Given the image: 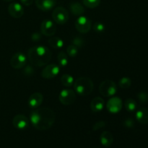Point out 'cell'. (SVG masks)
<instances>
[{"instance_id": "1", "label": "cell", "mask_w": 148, "mask_h": 148, "mask_svg": "<svg viewBox=\"0 0 148 148\" xmlns=\"http://www.w3.org/2000/svg\"><path fill=\"white\" fill-rule=\"evenodd\" d=\"M30 120L32 125L36 130L46 131L53 125L56 120V115L51 108H38L31 113Z\"/></svg>"}, {"instance_id": "2", "label": "cell", "mask_w": 148, "mask_h": 148, "mask_svg": "<svg viewBox=\"0 0 148 148\" xmlns=\"http://www.w3.org/2000/svg\"><path fill=\"white\" fill-rule=\"evenodd\" d=\"M52 53L49 48L43 46H36L27 51V59L36 66H44L51 59Z\"/></svg>"}, {"instance_id": "3", "label": "cell", "mask_w": 148, "mask_h": 148, "mask_svg": "<svg viewBox=\"0 0 148 148\" xmlns=\"http://www.w3.org/2000/svg\"><path fill=\"white\" fill-rule=\"evenodd\" d=\"M94 84L92 79L87 77L77 78L74 82L75 91L81 96H88L92 92Z\"/></svg>"}, {"instance_id": "4", "label": "cell", "mask_w": 148, "mask_h": 148, "mask_svg": "<svg viewBox=\"0 0 148 148\" xmlns=\"http://www.w3.org/2000/svg\"><path fill=\"white\" fill-rule=\"evenodd\" d=\"M99 92L104 97H113L117 92V87L115 82L110 79L104 80L99 86Z\"/></svg>"}, {"instance_id": "5", "label": "cell", "mask_w": 148, "mask_h": 148, "mask_svg": "<svg viewBox=\"0 0 148 148\" xmlns=\"http://www.w3.org/2000/svg\"><path fill=\"white\" fill-rule=\"evenodd\" d=\"M52 18L57 24L64 25L69 20V12L64 7H58L53 10L52 12Z\"/></svg>"}, {"instance_id": "6", "label": "cell", "mask_w": 148, "mask_h": 148, "mask_svg": "<svg viewBox=\"0 0 148 148\" xmlns=\"http://www.w3.org/2000/svg\"><path fill=\"white\" fill-rule=\"evenodd\" d=\"M75 25L77 31L80 33H88L92 27V23L88 17L81 15L76 20Z\"/></svg>"}, {"instance_id": "7", "label": "cell", "mask_w": 148, "mask_h": 148, "mask_svg": "<svg viewBox=\"0 0 148 148\" xmlns=\"http://www.w3.org/2000/svg\"><path fill=\"white\" fill-rule=\"evenodd\" d=\"M77 96L75 91L70 89L62 90L59 95V100L63 105L69 106L74 103L76 100Z\"/></svg>"}, {"instance_id": "8", "label": "cell", "mask_w": 148, "mask_h": 148, "mask_svg": "<svg viewBox=\"0 0 148 148\" xmlns=\"http://www.w3.org/2000/svg\"><path fill=\"white\" fill-rule=\"evenodd\" d=\"M27 56L21 52H17L12 56L10 65L15 69H20L24 67L27 63Z\"/></svg>"}, {"instance_id": "9", "label": "cell", "mask_w": 148, "mask_h": 148, "mask_svg": "<svg viewBox=\"0 0 148 148\" xmlns=\"http://www.w3.org/2000/svg\"><path fill=\"white\" fill-rule=\"evenodd\" d=\"M60 72V67L56 64H51L45 66L41 72L42 77L46 79H51L57 76Z\"/></svg>"}, {"instance_id": "10", "label": "cell", "mask_w": 148, "mask_h": 148, "mask_svg": "<svg viewBox=\"0 0 148 148\" xmlns=\"http://www.w3.org/2000/svg\"><path fill=\"white\" fill-rule=\"evenodd\" d=\"M41 34L50 37L53 36L56 32V26L53 21L50 20H44L40 25Z\"/></svg>"}, {"instance_id": "11", "label": "cell", "mask_w": 148, "mask_h": 148, "mask_svg": "<svg viewBox=\"0 0 148 148\" xmlns=\"http://www.w3.org/2000/svg\"><path fill=\"white\" fill-rule=\"evenodd\" d=\"M122 101L118 97H111L106 104V108L111 114H118L122 108Z\"/></svg>"}, {"instance_id": "12", "label": "cell", "mask_w": 148, "mask_h": 148, "mask_svg": "<svg viewBox=\"0 0 148 148\" xmlns=\"http://www.w3.org/2000/svg\"><path fill=\"white\" fill-rule=\"evenodd\" d=\"M8 12L13 18H20L24 14V9L18 2H12L8 6Z\"/></svg>"}, {"instance_id": "13", "label": "cell", "mask_w": 148, "mask_h": 148, "mask_svg": "<svg viewBox=\"0 0 148 148\" xmlns=\"http://www.w3.org/2000/svg\"><path fill=\"white\" fill-rule=\"evenodd\" d=\"M12 124L14 128L23 130L28 127V119L23 114H17L13 118Z\"/></svg>"}, {"instance_id": "14", "label": "cell", "mask_w": 148, "mask_h": 148, "mask_svg": "<svg viewBox=\"0 0 148 148\" xmlns=\"http://www.w3.org/2000/svg\"><path fill=\"white\" fill-rule=\"evenodd\" d=\"M43 101V96L40 92H36L32 94L28 98L27 101V104L30 108L33 109L39 108L40 105L42 104Z\"/></svg>"}, {"instance_id": "15", "label": "cell", "mask_w": 148, "mask_h": 148, "mask_svg": "<svg viewBox=\"0 0 148 148\" xmlns=\"http://www.w3.org/2000/svg\"><path fill=\"white\" fill-rule=\"evenodd\" d=\"M36 5L41 11L47 12L56 6L57 0H36Z\"/></svg>"}, {"instance_id": "16", "label": "cell", "mask_w": 148, "mask_h": 148, "mask_svg": "<svg viewBox=\"0 0 148 148\" xmlns=\"http://www.w3.org/2000/svg\"><path fill=\"white\" fill-rule=\"evenodd\" d=\"M104 108V100L101 97H96L90 103V109L97 113L102 111Z\"/></svg>"}, {"instance_id": "17", "label": "cell", "mask_w": 148, "mask_h": 148, "mask_svg": "<svg viewBox=\"0 0 148 148\" xmlns=\"http://www.w3.org/2000/svg\"><path fill=\"white\" fill-rule=\"evenodd\" d=\"M101 143L106 147H109L114 142V136L110 132L105 131L101 134Z\"/></svg>"}, {"instance_id": "18", "label": "cell", "mask_w": 148, "mask_h": 148, "mask_svg": "<svg viewBox=\"0 0 148 148\" xmlns=\"http://www.w3.org/2000/svg\"><path fill=\"white\" fill-rule=\"evenodd\" d=\"M136 119L143 124H148V109L146 108H140L136 112Z\"/></svg>"}, {"instance_id": "19", "label": "cell", "mask_w": 148, "mask_h": 148, "mask_svg": "<svg viewBox=\"0 0 148 148\" xmlns=\"http://www.w3.org/2000/svg\"><path fill=\"white\" fill-rule=\"evenodd\" d=\"M69 10L72 14L75 16H81L85 12V8L79 2H72L69 4Z\"/></svg>"}, {"instance_id": "20", "label": "cell", "mask_w": 148, "mask_h": 148, "mask_svg": "<svg viewBox=\"0 0 148 148\" xmlns=\"http://www.w3.org/2000/svg\"><path fill=\"white\" fill-rule=\"evenodd\" d=\"M49 44L54 49H59L63 47L64 41L59 37H52L48 40Z\"/></svg>"}, {"instance_id": "21", "label": "cell", "mask_w": 148, "mask_h": 148, "mask_svg": "<svg viewBox=\"0 0 148 148\" xmlns=\"http://www.w3.org/2000/svg\"><path fill=\"white\" fill-rule=\"evenodd\" d=\"M61 82L62 84L64 87L66 88H70L74 85V77L69 74H64L62 76L61 78Z\"/></svg>"}, {"instance_id": "22", "label": "cell", "mask_w": 148, "mask_h": 148, "mask_svg": "<svg viewBox=\"0 0 148 148\" xmlns=\"http://www.w3.org/2000/svg\"><path fill=\"white\" fill-rule=\"evenodd\" d=\"M57 60L59 66L62 67H65L68 64V62H69L67 54L64 51H60L58 53Z\"/></svg>"}, {"instance_id": "23", "label": "cell", "mask_w": 148, "mask_h": 148, "mask_svg": "<svg viewBox=\"0 0 148 148\" xmlns=\"http://www.w3.org/2000/svg\"><path fill=\"white\" fill-rule=\"evenodd\" d=\"M124 106H125V108L127 109V111H128L129 112H133V111H135L137 109V103L132 98H128V99L126 100L125 103H124Z\"/></svg>"}, {"instance_id": "24", "label": "cell", "mask_w": 148, "mask_h": 148, "mask_svg": "<svg viewBox=\"0 0 148 148\" xmlns=\"http://www.w3.org/2000/svg\"><path fill=\"white\" fill-rule=\"evenodd\" d=\"M84 5L90 9H94L98 7L101 4V0H82Z\"/></svg>"}, {"instance_id": "25", "label": "cell", "mask_w": 148, "mask_h": 148, "mask_svg": "<svg viewBox=\"0 0 148 148\" xmlns=\"http://www.w3.org/2000/svg\"><path fill=\"white\" fill-rule=\"evenodd\" d=\"M132 85V80L130 78L127 77H122L119 82V85L121 88L122 89H127V88H130Z\"/></svg>"}, {"instance_id": "26", "label": "cell", "mask_w": 148, "mask_h": 148, "mask_svg": "<svg viewBox=\"0 0 148 148\" xmlns=\"http://www.w3.org/2000/svg\"><path fill=\"white\" fill-rule=\"evenodd\" d=\"M66 51H67L68 56H70V57L73 58L77 55L78 53V48H77L76 46H74L73 44L69 45V46L66 49Z\"/></svg>"}, {"instance_id": "27", "label": "cell", "mask_w": 148, "mask_h": 148, "mask_svg": "<svg viewBox=\"0 0 148 148\" xmlns=\"http://www.w3.org/2000/svg\"><path fill=\"white\" fill-rule=\"evenodd\" d=\"M139 101L142 104H146L148 103V92L145 91H141L137 95Z\"/></svg>"}, {"instance_id": "28", "label": "cell", "mask_w": 148, "mask_h": 148, "mask_svg": "<svg viewBox=\"0 0 148 148\" xmlns=\"http://www.w3.org/2000/svg\"><path fill=\"white\" fill-rule=\"evenodd\" d=\"M93 30L98 33H103L105 31L106 26L103 23L96 22L93 25Z\"/></svg>"}, {"instance_id": "29", "label": "cell", "mask_w": 148, "mask_h": 148, "mask_svg": "<svg viewBox=\"0 0 148 148\" xmlns=\"http://www.w3.org/2000/svg\"><path fill=\"white\" fill-rule=\"evenodd\" d=\"M72 44L76 46L77 48H81L85 44V40H83L82 38L77 36V37L74 38L72 40Z\"/></svg>"}, {"instance_id": "30", "label": "cell", "mask_w": 148, "mask_h": 148, "mask_svg": "<svg viewBox=\"0 0 148 148\" xmlns=\"http://www.w3.org/2000/svg\"><path fill=\"white\" fill-rule=\"evenodd\" d=\"M34 73V69L30 65H27L25 67V69H23V75H25V76H30L33 74Z\"/></svg>"}, {"instance_id": "31", "label": "cell", "mask_w": 148, "mask_h": 148, "mask_svg": "<svg viewBox=\"0 0 148 148\" xmlns=\"http://www.w3.org/2000/svg\"><path fill=\"white\" fill-rule=\"evenodd\" d=\"M105 126L106 123L104 122L103 121H98V122H96L93 125V127H92V130H93V131H97V130H101V129L105 127Z\"/></svg>"}, {"instance_id": "32", "label": "cell", "mask_w": 148, "mask_h": 148, "mask_svg": "<svg viewBox=\"0 0 148 148\" xmlns=\"http://www.w3.org/2000/svg\"><path fill=\"white\" fill-rule=\"evenodd\" d=\"M124 125L126 127H128V128H132V127H134V120L131 118H129L125 119V121H124Z\"/></svg>"}, {"instance_id": "33", "label": "cell", "mask_w": 148, "mask_h": 148, "mask_svg": "<svg viewBox=\"0 0 148 148\" xmlns=\"http://www.w3.org/2000/svg\"><path fill=\"white\" fill-rule=\"evenodd\" d=\"M42 36H41V34L39 33H34L32 34L31 36V39L33 41H38V40H40V39H41Z\"/></svg>"}, {"instance_id": "34", "label": "cell", "mask_w": 148, "mask_h": 148, "mask_svg": "<svg viewBox=\"0 0 148 148\" xmlns=\"http://www.w3.org/2000/svg\"><path fill=\"white\" fill-rule=\"evenodd\" d=\"M20 2L25 6H30L33 2V0H20Z\"/></svg>"}, {"instance_id": "35", "label": "cell", "mask_w": 148, "mask_h": 148, "mask_svg": "<svg viewBox=\"0 0 148 148\" xmlns=\"http://www.w3.org/2000/svg\"><path fill=\"white\" fill-rule=\"evenodd\" d=\"M4 1H6V2H10V1H12L14 0H3Z\"/></svg>"}, {"instance_id": "36", "label": "cell", "mask_w": 148, "mask_h": 148, "mask_svg": "<svg viewBox=\"0 0 148 148\" xmlns=\"http://www.w3.org/2000/svg\"><path fill=\"white\" fill-rule=\"evenodd\" d=\"M93 148H98V147H93Z\"/></svg>"}]
</instances>
